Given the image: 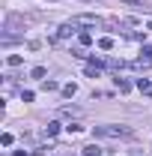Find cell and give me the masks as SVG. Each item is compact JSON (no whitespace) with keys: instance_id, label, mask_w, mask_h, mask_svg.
<instances>
[{"instance_id":"obj_1","label":"cell","mask_w":152,"mask_h":156,"mask_svg":"<svg viewBox=\"0 0 152 156\" xmlns=\"http://www.w3.org/2000/svg\"><path fill=\"white\" fill-rule=\"evenodd\" d=\"M95 138H134L131 126H116V123H104V126H95L93 129Z\"/></svg>"},{"instance_id":"obj_2","label":"cell","mask_w":152,"mask_h":156,"mask_svg":"<svg viewBox=\"0 0 152 156\" xmlns=\"http://www.w3.org/2000/svg\"><path fill=\"white\" fill-rule=\"evenodd\" d=\"M78 33H81V30H78L75 21H66V24L57 30V39H69V36H78Z\"/></svg>"},{"instance_id":"obj_3","label":"cell","mask_w":152,"mask_h":156,"mask_svg":"<svg viewBox=\"0 0 152 156\" xmlns=\"http://www.w3.org/2000/svg\"><path fill=\"white\" fill-rule=\"evenodd\" d=\"M72 21H75L78 27H95V24H98V18H95V15H75Z\"/></svg>"},{"instance_id":"obj_4","label":"cell","mask_w":152,"mask_h":156,"mask_svg":"<svg viewBox=\"0 0 152 156\" xmlns=\"http://www.w3.org/2000/svg\"><path fill=\"white\" fill-rule=\"evenodd\" d=\"M81 153H84V156H101V147H98V144H87Z\"/></svg>"},{"instance_id":"obj_5","label":"cell","mask_w":152,"mask_h":156,"mask_svg":"<svg viewBox=\"0 0 152 156\" xmlns=\"http://www.w3.org/2000/svg\"><path fill=\"white\" fill-rule=\"evenodd\" d=\"M114 81H116V87H119V93H128V90H131V81H125V78H119V75H116Z\"/></svg>"},{"instance_id":"obj_6","label":"cell","mask_w":152,"mask_h":156,"mask_svg":"<svg viewBox=\"0 0 152 156\" xmlns=\"http://www.w3.org/2000/svg\"><path fill=\"white\" fill-rule=\"evenodd\" d=\"M78 42H81L84 48H87V45H93V33H87V30H81V33H78Z\"/></svg>"},{"instance_id":"obj_7","label":"cell","mask_w":152,"mask_h":156,"mask_svg":"<svg viewBox=\"0 0 152 156\" xmlns=\"http://www.w3.org/2000/svg\"><path fill=\"white\" fill-rule=\"evenodd\" d=\"M57 132H60V123H57V120H51V123L45 126V135H48V138H54Z\"/></svg>"},{"instance_id":"obj_8","label":"cell","mask_w":152,"mask_h":156,"mask_svg":"<svg viewBox=\"0 0 152 156\" xmlns=\"http://www.w3.org/2000/svg\"><path fill=\"white\" fill-rule=\"evenodd\" d=\"M98 48H101V51H111V48H114V39H111V36H101V39H98Z\"/></svg>"},{"instance_id":"obj_9","label":"cell","mask_w":152,"mask_h":156,"mask_svg":"<svg viewBox=\"0 0 152 156\" xmlns=\"http://www.w3.org/2000/svg\"><path fill=\"white\" fill-rule=\"evenodd\" d=\"M75 93H78V84H75V81L63 84V96H75Z\"/></svg>"},{"instance_id":"obj_10","label":"cell","mask_w":152,"mask_h":156,"mask_svg":"<svg viewBox=\"0 0 152 156\" xmlns=\"http://www.w3.org/2000/svg\"><path fill=\"white\" fill-rule=\"evenodd\" d=\"M137 90H143V93H149V90H152L149 78H137Z\"/></svg>"},{"instance_id":"obj_11","label":"cell","mask_w":152,"mask_h":156,"mask_svg":"<svg viewBox=\"0 0 152 156\" xmlns=\"http://www.w3.org/2000/svg\"><path fill=\"white\" fill-rule=\"evenodd\" d=\"M66 132H69V135H78V132H84V126H81V123H69Z\"/></svg>"},{"instance_id":"obj_12","label":"cell","mask_w":152,"mask_h":156,"mask_svg":"<svg viewBox=\"0 0 152 156\" xmlns=\"http://www.w3.org/2000/svg\"><path fill=\"white\" fill-rule=\"evenodd\" d=\"M6 63H9V66H21V54H9Z\"/></svg>"},{"instance_id":"obj_13","label":"cell","mask_w":152,"mask_h":156,"mask_svg":"<svg viewBox=\"0 0 152 156\" xmlns=\"http://www.w3.org/2000/svg\"><path fill=\"white\" fill-rule=\"evenodd\" d=\"M0 144L9 147V144H12V132H3V135H0Z\"/></svg>"},{"instance_id":"obj_14","label":"cell","mask_w":152,"mask_h":156,"mask_svg":"<svg viewBox=\"0 0 152 156\" xmlns=\"http://www.w3.org/2000/svg\"><path fill=\"white\" fill-rule=\"evenodd\" d=\"M42 87H45V90H57V81H51V78H45V81H42Z\"/></svg>"},{"instance_id":"obj_15","label":"cell","mask_w":152,"mask_h":156,"mask_svg":"<svg viewBox=\"0 0 152 156\" xmlns=\"http://www.w3.org/2000/svg\"><path fill=\"white\" fill-rule=\"evenodd\" d=\"M140 57H146V60H152V45H143V51H140Z\"/></svg>"},{"instance_id":"obj_16","label":"cell","mask_w":152,"mask_h":156,"mask_svg":"<svg viewBox=\"0 0 152 156\" xmlns=\"http://www.w3.org/2000/svg\"><path fill=\"white\" fill-rule=\"evenodd\" d=\"M30 75H33V78H45V69H42V66H36V69H33Z\"/></svg>"},{"instance_id":"obj_17","label":"cell","mask_w":152,"mask_h":156,"mask_svg":"<svg viewBox=\"0 0 152 156\" xmlns=\"http://www.w3.org/2000/svg\"><path fill=\"white\" fill-rule=\"evenodd\" d=\"M146 30H152V21H146Z\"/></svg>"}]
</instances>
